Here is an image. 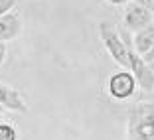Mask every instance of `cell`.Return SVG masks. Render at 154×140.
<instances>
[{
    "label": "cell",
    "mask_w": 154,
    "mask_h": 140,
    "mask_svg": "<svg viewBox=\"0 0 154 140\" xmlns=\"http://www.w3.org/2000/svg\"><path fill=\"white\" fill-rule=\"evenodd\" d=\"M0 140H18V132L10 122H0Z\"/></svg>",
    "instance_id": "9"
},
{
    "label": "cell",
    "mask_w": 154,
    "mask_h": 140,
    "mask_svg": "<svg viewBox=\"0 0 154 140\" xmlns=\"http://www.w3.org/2000/svg\"><path fill=\"white\" fill-rule=\"evenodd\" d=\"M4 59H6V44H0V67L4 63Z\"/></svg>",
    "instance_id": "11"
},
{
    "label": "cell",
    "mask_w": 154,
    "mask_h": 140,
    "mask_svg": "<svg viewBox=\"0 0 154 140\" xmlns=\"http://www.w3.org/2000/svg\"><path fill=\"white\" fill-rule=\"evenodd\" d=\"M142 59H144V61H146L148 65H150V63H154V47H152V50H150V51H148V53H146Z\"/></svg>",
    "instance_id": "12"
},
{
    "label": "cell",
    "mask_w": 154,
    "mask_h": 140,
    "mask_svg": "<svg viewBox=\"0 0 154 140\" xmlns=\"http://www.w3.org/2000/svg\"><path fill=\"white\" fill-rule=\"evenodd\" d=\"M122 24L127 30L131 32H140L144 28L152 26L154 24V14L150 12L148 8H144L140 0H131L125 4V10H122Z\"/></svg>",
    "instance_id": "4"
},
{
    "label": "cell",
    "mask_w": 154,
    "mask_h": 140,
    "mask_svg": "<svg viewBox=\"0 0 154 140\" xmlns=\"http://www.w3.org/2000/svg\"><path fill=\"white\" fill-rule=\"evenodd\" d=\"M150 69H152V71H154V63H150Z\"/></svg>",
    "instance_id": "16"
},
{
    "label": "cell",
    "mask_w": 154,
    "mask_h": 140,
    "mask_svg": "<svg viewBox=\"0 0 154 140\" xmlns=\"http://www.w3.org/2000/svg\"><path fill=\"white\" fill-rule=\"evenodd\" d=\"M20 32H22V20L16 12L6 14L0 18V44L16 40L20 36Z\"/></svg>",
    "instance_id": "7"
},
{
    "label": "cell",
    "mask_w": 154,
    "mask_h": 140,
    "mask_svg": "<svg viewBox=\"0 0 154 140\" xmlns=\"http://www.w3.org/2000/svg\"><path fill=\"white\" fill-rule=\"evenodd\" d=\"M136 85H138V83H136L134 75H132L128 69H122V71H117L115 75H111L107 89H109V95L113 97V99L125 101V99H131V97L134 95Z\"/></svg>",
    "instance_id": "5"
},
{
    "label": "cell",
    "mask_w": 154,
    "mask_h": 140,
    "mask_svg": "<svg viewBox=\"0 0 154 140\" xmlns=\"http://www.w3.org/2000/svg\"><path fill=\"white\" fill-rule=\"evenodd\" d=\"M99 36H101V41L105 44V47H107L111 57H113L121 67L128 69V50H127V44H125L122 36L117 32V28L111 22H101Z\"/></svg>",
    "instance_id": "2"
},
{
    "label": "cell",
    "mask_w": 154,
    "mask_h": 140,
    "mask_svg": "<svg viewBox=\"0 0 154 140\" xmlns=\"http://www.w3.org/2000/svg\"><path fill=\"white\" fill-rule=\"evenodd\" d=\"M0 105L4 111H14V113H28V103L22 99L20 91L14 87L0 83Z\"/></svg>",
    "instance_id": "6"
},
{
    "label": "cell",
    "mask_w": 154,
    "mask_h": 140,
    "mask_svg": "<svg viewBox=\"0 0 154 140\" xmlns=\"http://www.w3.org/2000/svg\"><path fill=\"white\" fill-rule=\"evenodd\" d=\"M128 140H154V105H134L128 113Z\"/></svg>",
    "instance_id": "1"
},
{
    "label": "cell",
    "mask_w": 154,
    "mask_h": 140,
    "mask_svg": "<svg viewBox=\"0 0 154 140\" xmlns=\"http://www.w3.org/2000/svg\"><path fill=\"white\" fill-rule=\"evenodd\" d=\"M0 122H4V114H0Z\"/></svg>",
    "instance_id": "15"
},
{
    "label": "cell",
    "mask_w": 154,
    "mask_h": 140,
    "mask_svg": "<svg viewBox=\"0 0 154 140\" xmlns=\"http://www.w3.org/2000/svg\"><path fill=\"white\" fill-rule=\"evenodd\" d=\"M142 4H144V8H148L150 12L154 14V0H140Z\"/></svg>",
    "instance_id": "13"
},
{
    "label": "cell",
    "mask_w": 154,
    "mask_h": 140,
    "mask_svg": "<svg viewBox=\"0 0 154 140\" xmlns=\"http://www.w3.org/2000/svg\"><path fill=\"white\" fill-rule=\"evenodd\" d=\"M0 114H4V108H2V105H0Z\"/></svg>",
    "instance_id": "14"
},
{
    "label": "cell",
    "mask_w": 154,
    "mask_h": 140,
    "mask_svg": "<svg viewBox=\"0 0 154 140\" xmlns=\"http://www.w3.org/2000/svg\"><path fill=\"white\" fill-rule=\"evenodd\" d=\"M132 45H134L136 53L144 57L154 47V24L148 26V28H144V30H140V32H136L134 36H132Z\"/></svg>",
    "instance_id": "8"
},
{
    "label": "cell",
    "mask_w": 154,
    "mask_h": 140,
    "mask_svg": "<svg viewBox=\"0 0 154 140\" xmlns=\"http://www.w3.org/2000/svg\"><path fill=\"white\" fill-rule=\"evenodd\" d=\"M121 36H122V40L127 44V50H128V71L134 75V79H136V83H138L140 89L152 91L154 89V71L150 69V65L146 63L144 59H142V55H138L134 51V45H132L131 38L125 32H122Z\"/></svg>",
    "instance_id": "3"
},
{
    "label": "cell",
    "mask_w": 154,
    "mask_h": 140,
    "mask_svg": "<svg viewBox=\"0 0 154 140\" xmlns=\"http://www.w3.org/2000/svg\"><path fill=\"white\" fill-rule=\"evenodd\" d=\"M14 8H16V0H0V18L6 14H12Z\"/></svg>",
    "instance_id": "10"
}]
</instances>
